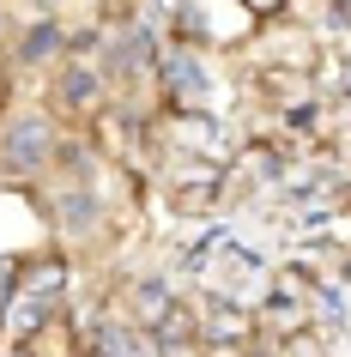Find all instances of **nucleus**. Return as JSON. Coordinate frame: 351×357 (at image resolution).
Returning <instances> with one entry per match:
<instances>
[{
    "label": "nucleus",
    "mask_w": 351,
    "mask_h": 357,
    "mask_svg": "<svg viewBox=\"0 0 351 357\" xmlns=\"http://www.w3.org/2000/svg\"><path fill=\"white\" fill-rule=\"evenodd\" d=\"M103 357H146V345L121 327H103Z\"/></svg>",
    "instance_id": "3"
},
{
    "label": "nucleus",
    "mask_w": 351,
    "mask_h": 357,
    "mask_svg": "<svg viewBox=\"0 0 351 357\" xmlns=\"http://www.w3.org/2000/svg\"><path fill=\"white\" fill-rule=\"evenodd\" d=\"M248 6H255V13H273V6H278V0H248Z\"/></svg>",
    "instance_id": "6"
},
{
    "label": "nucleus",
    "mask_w": 351,
    "mask_h": 357,
    "mask_svg": "<svg viewBox=\"0 0 351 357\" xmlns=\"http://www.w3.org/2000/svg\"><path fill=\"white\" fill-rule=\"evenodd\" d=\"M91 73H67V103H91Z\"/></svg>",
    "instance_id": "5"
},
{
    "label": "nucleus",
    "mask_w": 351,
    "mask_h": 357,
    "mask_svg": "<svg viewBox=\"0 0 351 357\" xmlns=\"http://www.w3.org/2000/svg\"><path fill=\"white\" fill-rule=\"evenodd\" d=\"M170 73H176V91H182V97H200L206 91L200 61H194V55H170Z\"/></svg>",
    "instance_id": "1"
},
{
    "label": "nucleus",
    "mask_w": 351,
    "mask_h": 357,
    "mask_svg": "<svg viewBox=\"0 0 351 357\" xmlns=\"http://www.w3.org/2000/svg\"><path fill=\"white\" fill-rule=\"evenodd\" d=\"M339 6H345V13H351V0H339Z\"/></svg>",
    "instance_id": "8"
},
{
    "label": "nucleus",
    "mask_w": 351,
    "mask_h": 357,
    "mask_svg": "<svg viewBox=\"0 0 351 357\" xmlns=\"http://www.w3.org/2000/svg\"><path fill=\"white\" fill-rule=\"evenodd\" d=\"M158 333H164V345H182L188 339V315L182 309H164V327H158Z\"/></svg>",
    "instance_id": "4"
},
{
    "label": "nucleus",
    "mask_w": 351,
    "mask_h": 357,
    "mask_svg": "<svg viewBox=\"0 0 351 357\" xmlns=\"http://www.w3.org/2000/svg\"><path fill=\"white\" fill-rule=\"evenodd\" d=\"M43 121H19V133H13V151H19V164H37L43 158Z\"/></svg>",
    "instance_id": "2"
},
{
    "label": "nucleus",
    "mask_w": 351,
    "mask_h": 357,
    "mask_svg": "<svg viewBox=\"0 0 351 357\" xmlns=\"http://www.w3.org/2000/svg\"><path fill=\"white\" fill-rule=\"evenodd\" d=\"M158 6H176V0H158Z\"/></svg>",
    "instance_id": "7"
}]
</instances>
